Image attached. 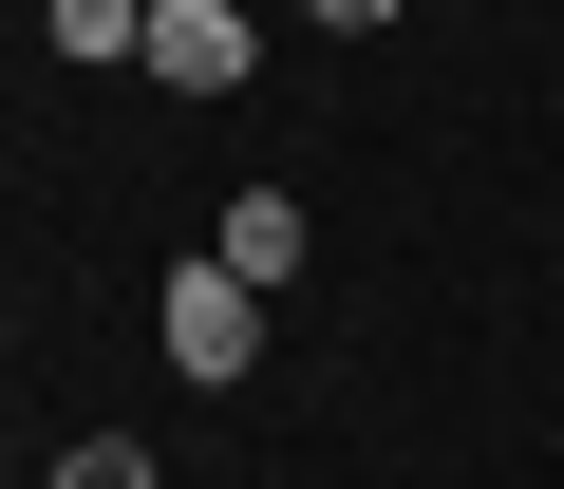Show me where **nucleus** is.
Listing matches in <instances>:
<instances>
[{
	"label": "nucleus",
	"instance_id": "f257e3e1",
	"mask_svg": "<svg viewBox=\"0 0 564 489\" xmlns=\"http://www.w3.org/2000/svg\"><path fill=\"white\" fill-rule=\"evenodd\" d=\"M151 339H170V377H188V395H245V358H263V283H226L207 244H188L170 302H151Z\"/></svg>",
	"mask_w": 564,
	"mask_h": 489
},
{
	"label": "nucleus",
	"instance_id": "f03ea898",
	"mask_svg": "<svg viewBox=\"0 0 564 489\" xmlns=\"http://www.w3.org/2000/svg\"><path fill=\"white\" fill-rule=\"evenodd\" d=\"M151 95H245V0H151Z\"/></svg>",
	"mask_w": 564,
	"mask_h": 489
},
{
	"label": "nucleus",
	"instance_id": "7ed1b4c3",
	"mask_svg": "<svg viewBox=\"0 0 564 489\" xmlns=\"http://www.w3.org/2000/svg\"><path fill=\"white\" fill-rule=\"evenodd\" d=\"M302 244H321V226H302V207H282V188H245V207H226V244H207V264H226V283H263V302H282V283H302Z\"/></svg>",
	"mask_w": 564,
	"mask_h": 489
},
{
	"label": "nucleus",
	"instance_id": "20e7f679",
	"mask_svg": "<svg viewBox=\"0 0 564 489\" xmlns=\"http://www.w3.org/2000/svg\"><path fill=\"white\" fill-rule=\"evenodd\" d=\"M76 76H151V0H57V20H39Z\"/></svg>",
	"mask_w": 564,
	"mask_h": 489
},
{
	"label": "nucleus",
	"instance_id": "39448f33",
	"mask_svg": "<svg viewBox=\"0 0 564 489\" xmlns=\"http://www.w3.org/2000/svg\"><path fill=\"white\" fill-rule=\"evenodd\" d=\"M57 489H170V470H151L132 433H76V452H57Z\"/></svg>",
	"mask_w": 564,
	"mask_h": 489
},
{
	"label": "nucleus",
	"instance_id": "423d86ee",
	"mask_svg": "<svg viewBox=\"0 0 564 489\" xmlns=\"http://www.w3.org/2000/svg\"><path fill=\"white\" fill-rule=\"evenodd\" d=\"M302 20H321V39H377V20H414V0H302Z\"/></svg>",
	"mask_w": 564,
	"mask_h": 489
}]
</instances>
